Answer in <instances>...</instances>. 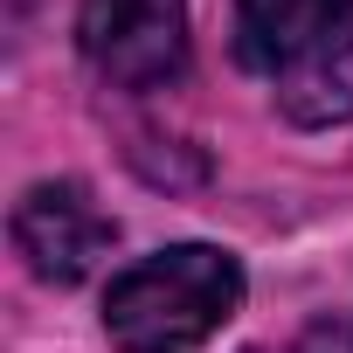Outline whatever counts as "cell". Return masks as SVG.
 Instances as JSON below:
<instances>
[{"label":"cell","mask_w":353,"mask_h":353,"mask_svg":"<svg viewBox=\"0 0 353 353\" xmlns=\"http://www.w3.org/2000/svg\"><path fill=\"white\" fill-rule=\"evenodd\" d=\"M236 56L291 125L353 118V0H236Z\"/></svg>","instance_id":"obj_1"},{"label":"cell","mask_w":353,"mask_h":353,"mask_svg":"<svg viewBox=\"0 0 353 353\" xmlns=\"http://www.w3.org/2000/svg\"><path fill=\"white\" fill-rule=\"evenodd\" d=\"M236 305H243V263L215 243H181L111 277L104 332L118 353H194Z\"/></svg>","instance_id":"obj_2"},{"label":"cell","mask_w":353,"mask_h":353,"mask_svg":"<svg viewBox=\"0 0 353 353\" xmlns=\"http://www.w3.org/2000/svg\"><path fill=\"white\" fill-rule=\"evenodd\" d=\"M83 63L118 90H159L188 70V0H83Z\"/></svg>","instance_id":"obj_3"},{"label":"cell","mask_w":353,"mask_h":353,"mask_svg":"<svg viewBox=\"0 0 353 353\" xmlns=\"http://www.w3.org/2000/svg\"><path fill=\"white\" fill-rule=\"evenodd\" d=\"M118 243V222L90 201L83 181H35L14 201V250L42 284H83Z\"/></svg>","instance_id":"obj_4"}]
</instances>
